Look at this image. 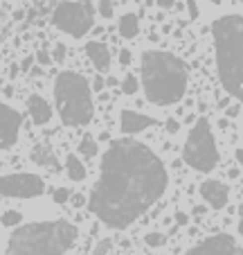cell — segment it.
Instances as JSON below:
<instances>
[{
	"label": "cell",
	"mask_w": 243,
	"mask_h": 255,
	"mask_svg": "<svg viewBox=\"0 0 243 255\" xmlns=\"http://www.w3.org/2000/svg\"><path fill=\"white\" fill-rule=\"evenodd\" d=\"M167 185V167L156 151L131 138L113 140L86 201L101 224L119 231L142 217L164 194Z\"/></svg>",
	"instance_id": "cell-1"
},
{
	"label": "cell",
	"mask_w": 243,
	"mask_h": 255,
	"mask_svg": "<svg viewBox=\"0 0 243 255\" xmlns=\"http://www.w3.org/2000/svg\"><path fill=\"white\" fill-rule=\"evenodd\" d=\"M144 95L156 106H171L185 97L187 68L178 57L164 50H147L140 61Z\"/></svg>",
	"instance_id": "cell-2"
},
{
	"label": "cell",
	"mask_w": 243,
	"mask_h": 255,
	"mask_svg": "<svg viewBox=\"0 0 243 255\" xmlns=\"http://www.w3.org/2000/svg\"><path fill=\"white\" fill-rule=\"evenodd\" d=\"M77 235V226L66 219L25 224L11 233L5 255H66Z\"/></svg>",
	"instance_id": "cell-3"
},
{
	"label": "cell",
	"mask_w": 243,
	"mask_h": 255,
	"mask_svg": "<svg viewBox=\"0 0 243 255\" xmlns=\"http://www.w3.org/2000/svg\"><path fill=\"white\" fill-rule=\"evenodd\" d=\"M216 45V66L223 88L232 97L243 95V20L239 14H225L212 25Z\"/></svg>",
	"instance_id": "cell-4"
},
{
	"label": "cell",
	"mask_w": 243,
	"mask_h": 255,
	"mask_svg": "<svg viewBox=\"0 0 243 255\" xmlns=\"http://www.w3.org/2000/svg\"><path fill=\"white\" fill-rule=\"evenodd\" d=\"M54 104L59 118L68 127H83L92 120L95 102H92L90 84L83 75L72 70L59 72L54 82Z\"/></svg>",
	"instance_id": "cell-5"
},
{
	"label": "cell",
	"mask_w": 243,
	"mask_h": 255,
	"mask_svg": "<svg viewBox=\"0 0 243 255\" xmlns=\"http://www.w3.org/2000/svg\"><path fill=\"white\" fill-rule=\"evenodd\" d=\"M182 158L196 172H212L219 165V149H216V140L212 133V127L205 118H198L187 133L185 147H182Z\"/></svg>",
	"instance_id": "cell-6"
},
{
	"label": "cell",
	"mask_w": 243,
	"mask_h": 255,
	"mask_svg": "<svg viewBox=\"0 0 243 255\" xmlns=\"http://www.w3.org/2000/svg\"><path fill=\"white\" fill-rule=\"evenodd\" d=\"M52 20L61 32L81 39L95 25V7L90 5V0H66L54 9Z\"/></svg>",
	"instance_id": "cell-7"
},
{
	"label": "cell",
	"mask_w": 243,
	"mask_h": 255,
	"mask_svg": "<svg viewBox=\"0 0 243 255\" xmlns=\"http://www.w3.org/2000/svg\"><path fill=\"white\" fill-rule=\"evenodd\" d=\"M45 192V181L36 174H7L0 176V194L16 199H34Z\"/></svg>",
	"instance_id": "cell-8"
},
{
	"label": "cell",
	"mask_w": 243,
	"mask_h": 255,
	"mask_svg": "<svg viewBox=\"0 0 243 255\" xmlns=\"http://www.w3.org/2000/svg\"><path fill=\"white\" fill-rule=\"evenodd\" d=\"M185 255H241V249L230 235H214L196 244Z\"/></svg>",
	"instance_id": "cell-9"
},
{
	"label": "cell",
	"mask_w": 243,
	"mask_h": 255,
	"mask_svg": "<svg viewBox=\"0 0 243 255\" xmlns=\"http://www.w3.org/2000/svg\"><path fill=\"white\" fill-rule=\"evenodd\" d=\"M20 131V113L9 104H0V149L16 144Z\"/></svg>",
	"instance_id": "cell-10"
},
{
	"label": "cell",
	"mask_w": 243,
	"mask_h": 255,
	"mask_svg": "<svg viewBox=\"0 0 243 255\" xmlns=\"http://www.w3.org/2000/svg\"><path fill=\"white\" fill-rule=\"evenodd\" d=\"M200 197L205 199V203L210 208H214V210H223L230 201V190H228L225 183L212 178V181H203V183H200Z\"/></svg>",
	"instance_id": "cell-11"
},
{
	"label": "cell",
	"mask_w": 243,
	"mask_h": 255,
	"mask_svg": "<svg viewBox=\"0 0 243 255\" xmlns=\"http://www.w3.org/2000/svg\"><path fill=\"white\" fill-rule=\"evenodd\" d=\"M153 125V118L144 116V113H138V111H122L119 116V129L124 131V133H142L144 129Z\"/></svg>",
	"instance_id": "cell-12"
},
{
	"label": "cell",
	"mask_w": 243,
	"mask_h": 255,
	"mask_svg": "<svg viewBox=\"0 0 243 255\" xmlns=\"http://www.w3.org/2000/svg\"><path fill=\"white\" fill-rule=\"evenodd\" d=\"M86 54L92 61V66L99 72H108L110 70V50L106 43H99V41H90L86 45Z\"/></svg>",
	"instance_id": "cell-13"
},
{
	"label": "cell",
	"mask_w": 243,
	"mask_h": 255,
	"mask_svg": "<svg viewBox=\"0 0 243 255\" xmlns=\"http://www.w3.org/2000/svg\"><path fill=\"white\" fill-rule=\"evenodd\" d=\"M27 111H29V118L34 120V125H48L50 118H52V109H50V104L41 95L29 97L27 100Z\"/></svg>",
	"instance_id": "cell-14"
},
{
	"label": "cell",
	"mask_w": 243,
	"mask_h": 255,
	"mask_svg": "<svg viewBox=\"0 0 243 255\" xmlns=\"http://www.w3.org/2000/svg\"><path fill=\"white\" fill-rule=\"evenodd\" d=\"M29 158H32V163L41 165V167H57V156H54L52 147L48 142L36 144L32 149V154H29Z\"/></svg>",
	"instance_id": "cell-15"
},
{
	"label": "cell",
	"mask_w": 243,
	"mask_h": 255,
	"mask_svg": "<svg viewBox=\"0 0 243 255\" xmlns=\"http://www.w3.org/2000/svg\"><path fill=\"white\" fill-rule=\"evenodd\" d=\"M119 36H124V39H135L140 32V20L135 14H124L122 18H119Z\"/></svg>",
	"instance_id": "cell-16"
},
{
	"label": "cell",
	"mask_w": 243,
	"mask_h": 255,
	"mask_svg": "<svg viewBox=\"0 0 243 255\" xmlns=\"http://www.w3.org/2000/svg\"><path fill=\"white\" fill-rule=\"evenodd\" d=\"M66 172L70 176V181H83L86 178V165L81 163L77 156H68L66 158Z\"/></svg>",
	"instance_id": "cell-17"
},
{
	"label": "cell",
	"mask_w": 243,
	"mask_h": 255,
	"mask_svg": "<svg viewBox=\"0 0 243 255\" xmlns=\"http://www.w3.org/2000/svg\"><path fill=\"white\" fill-rule=\"evenodd\" d=\"M79 154L83 156V158H95L97 156V142L92 135H83L79 142Z\"/></svg>",
	"instance_id": "cell-18"
},
{
	"label": "cell",
	"mask_w": 243,
	"mask_h": 255,
	"mask_svg": "<svg viewBox=\"0 0 243 255\" xmlns=\"http://www.w3.org/2000/svg\"><path fill=\"white\" fill-rule=\"evenodd\" d=\"M140 88V79L135 77V75H126L124 82H122V91H124V95H135Z\"/></svg>",
	"instance_id": "cell-19"
},
{
	"label": "cell",
	"mask_w": 243,
	"mask_h": 255,
	"mask_svg": "<svg viewBox=\"0 0 243 255\" xmlns=\"http://www.w3.org/2000/svg\"><path fill=\"white\" fill-rule=\"evenodd\" d=\"M144 242H147L149 249H160V246L167 244V235H162V233H149V235H144Z\"/></svg>",
	"instance_id": "cell-20"
},
{
	"label": "cell",
	"mask_w": 243,
	"mask_h": 255,
	"mask_svg": "<svg viewBox=\"0 0 243 255\" xmlns=\"http://www.w3.org/2000/svg\"><path fill=\"white\" fill-rule=\"evenodd\" d=\"M97 11H99L101 18H113L115 16V5H113V0H99V5H97Z\"/></svg>",
	"instance_id": "cell-21"
},
{
	"label": "cell",
	"mask_w": 243,
	"mask_h": 255,
	"mask_svg": "<svg viewBox=\"0 0 243 255\" xmlns=\"http://www.w3.org/2000/svg\"><path fill=\"white\" fill-rule=\"evenodd\" d=\"M20 219H23V215H20L18 210H7L0 222H2V226H18Z\"/></svg>",
	"instance_id": "cell-22"
},
{
	"label": "cell",
	"mask_w": 243,
	"mask_h": 255,
	"mask_svg": "<svg viewBox=\"0 0 243 255\" xmlns=\"http://www.w3.org/2000/svg\"><path fill=\"white\" fill-rule=\"evenodd\" d=\"M110 249H113V242L110 240H101L99 244L95 246V251H92V255H108Z\"/></svg>",
	"instance_id": "cell-23"
},
{
	"label": "cell",
	"mask_w": 243,
	"mask_h": 255,
	"mask_svg": "<svg viewBox=\"0 0 243 255\" xmlns=\"http://www.w3.org/2000/svg\"><path fill=\"white\" fill-rule=\"evenodd\" d=\"M54 203H66L68 199H70V190L68 188H59V190H54Z\"/></svg>",
	"instance_id": "cell-24"
},
{
	"label": "cell",
	"mask_w": 243,
	"mask_h": 255,
	"mask_svg": "<svg viewBox=\"0 0 243 255\" xmlns=\"http://www.w3.org/2000/svg\"><path fill=\"white\" fill-rule=\"evenodd\" d=\"M68 201H70L75 208H83V206H86V197H83V194H79V192L70 194V199H68Z\"/></svg>",
	"instance_id": "cell-25"
},
{
	"label": "cell",
	"mask_w": 243,
	"mask_h": 255,
	"mask_svg": "<svg viewBox=\"0 0 243 255\" xmlns=\"http://www.w3.org/2000/svg\"><path fill=\"white\" fill-rule=\"evenodd\" d=\"M36 61L41 63V66H48V63H52V57H50L45 50H38V52H36Z\"/></svg>",
	"instance_id": "cell-26"
},
{
	"label": "cell",
	"mask_w": 243,
	"mask_h": 255,
	"mask_svg": "<svg viewBox=\"0 0 243 255\" xmlns=\"http://www.w3.org/2000/svg\"><path fill=\"white\" fill-rule=\"evenodd\" d=\"M167 131L169 133H178V131H180V122H178L176 118H169L167 120Z\"/></svg>",
	"instance_id": "cell-27"
},
{
	"label": "cell",
	"mask_w": 243,
	"mask_h": 255,
	"mask_svg": "<svg viewBox=\"0 0 243 255\" xmlns=\"http://www.w3.org/2000/svg\"><path fill=\"white\" fill-rule=\"evenodd\" d=\"M187 2V11H189L191 18H198V5H196V0H185Z\"/></svg>",
	"instance_id": "cell-28"
},
{
	"label": "cell",
	"mask_w": 243,
	"mask_h": 255,
	"mask_svg": "<svg viewBox=\"0 0 243 255\" xmlns=\"http://www.w3.org/2000/svg\"><path fill=\"white\" fill-rule=\"evenodd\" d=\"M66 59V45L59 43L57 48H54V61H63Z\"/></svg>",
	"instance_id": "cell-29"
},
{
	"label": "cell",
	"mask_w": 243,
	"mask_h": 255,
	"mask_svg": "<svg viewBox=\"0 0 243 255\" xmlns=\"http://www.w3.org/2000/svg\"><path fill=\"white\" fill-rule=\"evenodd\" d=\"M131 50H122V52H119V63H122V66H129L131 63Z\"/></svg>",
	"instance_id": "cell-30"
},
{
	"label": "cell",
	"mask_w": 243,
	"mask_h": 255,
	"mask_svg": "<svg viewBox=\"0 0 243 255\" xmlns=\"http://www.w3.org/2000/svg\"><path fill=\"white\" fill-rule=\"evenodd\" d=\"M176 222H178V226H187L189 224V215L187 212H176Z\"/></svg>",
	"instance_id": "cell-31"
},
{
	"label": "cell",
	"mask_w": 243,
	"mask_h": 255,
	"mask_svg": "<svg viewBox=\"0 0 243 255\" xmlns=\"http://www.w3.org/2000/svg\"><path fill=\"white\" fill-rule=\"evenodd\" d=\"M104 86H106V79L99 75V77H95V82H92V88H90V91H101Z\"/></svg>",
	"instance_id": "cell-32"
},
{
	"label": "cell",
	"mask_w": 243,
	"mask_h": 255,
	"mask_svg": "<svg viewBox=\"0 0 243 255\" xmlns=\"http://www.w3.org/2000/svg\"><path fill=\"white\" fill-rule=\"evenodd\" d=\"M156 5L162 7V9H171V7L176 5V0H156Z\"/></svg>",
	"instance_id": "cell-33"
},
{
	"label": "cell",
	"mask_w": 243,
	"mask_h": 255,
	"mask_svg": "<svg viewBox=\"0 0 243 255\" xmlns=\"http://www.w3.org/2000/svg\"><path fill=\"white\" fill-rule=\"evenodd\" d=\"M225 113H228V118H237L239 116V113H241V106H232V109H228V111H225Z\"/></svg>",
	"instance_id": "cell-34"
},
{
	"label": "cell",
	"mask_w": 243,
	"mask_h": 255,
	"mask_svg": "<svg viewBox=\"0 0 243 255\" xmlns=\"http://www.w3.org/2000/svg\"><path fill=\"white\" fill-rule=\"evenodd\" d=\"M32 75H34V77H41V75H43V68H41V66L32 68Z\"/></svg>",
	"instance_id": "cell-35"
},
{
	"label": "cell",
	"mask_w": 243,
	"mask_h": 255,
	"mask_svg": "<svg viewBox=\"0 0 243 255\" xmlns=\"http://www.w3.org/2000/svg\"><path fill=\"white\" fill-rule=\"evenodd\" d=\"M29 66H32V57H27V59H25V61H23V68H25V70H27Z\"/></svg>",
	"instance_id": "cell-36"
},
{
	"label": "cell",
	"mask_w": 243,
	"mask_h": 255,
	"mask_svg": "<svg viewBox=\"0 0 243 255\" xmlns=\"http://www.w3.org/2000/svg\"><path fill=\"white\" fill-rule=\"evenodd\" d=\"M196 122V116H187V125H194Z\"/></svg>",
	"instance_id": "cell-37"
},
{
	"label": "cell",
	"mask_w": 243,
	"mask_h": 255,
	"mask_svg": "<svg viewBox=\"0 0 243 255\" xmlns=\"http://www.w3.org/2000/svg\"><path fill=\"white\" fill-rule=\"evenodd\" d=\"M212 5H221V2H223V0H210Z\"/></svg>",
	"instance_id": "cell-38"
}]
</instances>
